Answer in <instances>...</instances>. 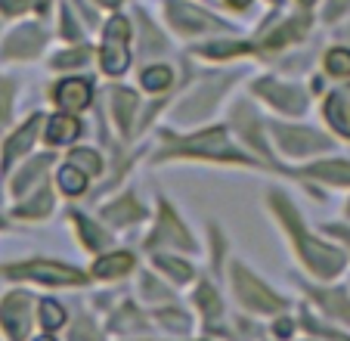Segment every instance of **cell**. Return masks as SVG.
<instances>
[{
	"label": "cell",
	"instance_id": "obj_1",
	"mask_svg": "<svg viewBox=\"0 0 350 341\" xmlns=\"http://www.w3.org/2000/svg\"><path fill=\"white\" fill-rule=\"evenodd\" d=\"M276 205H279V214H282V220L288 223V230H291V236H295V242H301V257L307 261V267L313 270L317 276H323V279H329V276H335L338 270L344 267V257H341V251L338 249H325L323 242H317V239H310L301 227V217L295 214V208H291L288 202H285L282 196H276Z\"/></svg>",
	"mask_w": 350,
	"mask_h": 341
},
{
	"label": "cell",
	"instance_id": "obj_2",
	"mask_svg": "<svg viewBox=\"0 0 350 341\" xmlns=\"http://www.w3.org/2000/svg\"><path fill=\"white\" fill-rule=\"evenodd\" d=\"M127 38H131V25L127 19H112L106 28V38H103V68L109 75H121L131 66V56H127Z\"/></svg>",
	"mask_w": 350,
	"mask_h": 341
},
{
	"label": "cell",
	"instance_id": "obj_3",
	"mask_svg": "<svg viewBox=\"0 0 350 341\" xmlns=\"http://www.w3.org/2000/svg\"><path fill=\"white\" fill-rule=\"evenodd\" d=\"M13 279H38L46 286H78L84 282V276L72 267H62V264H50V261H31V264H19V267H10Z\"/></svg>",
	"mask_w": 350,
	"mask_h": 341
},
{
	"label": "cell",
	"instance_id": "obj_4",
	"mask_svg": "<svg viewBox=\"0 0 350 341\" xmlns=\"http://www.w3.org/2000/svg\"><path fill=\"white\" fill-rule=\"evenodd\" d=\"M236 292H239V298H242L248 307L260 310V314H273V310L282 307V301H279L267 286H260L252 273H245L242 267H236Z\"/></svg>",
	"mask_w": 350,
	"mask_h": 341
},
{
	"label": "cell",
	"instance_id": "obj_5",
	"mask_svg": "<svg viewBox=\"0 0 350 341\" xmlns=\"http://www.w3.org/2000/svg\"><path fill=\"white\" fill-rule=\"evenodd\" d=\"M273 131H276L279 143H282L285 152H291V155H310L313 149H325L329 146V140L319 137V134L307 131V127H285V125H273Z\"/></svg>",
	"mask_w": 350,
	"mask_h": 341
},
{
	"label": "cell",
	"instance_id": "obj_6",
	"mask_svg": "<svg viewBox=\"0 0 350 341\" xmlns=\"http://www.w3.org/2000/svg\"><path fill=\"white\" fill-rule=\"evenodd\" d=\"M28 301H31L28 295L16 292V295H10L0 304V323H3V329H7V335L13 341H22L28 332Z\"/></svg>",
	"mask_w": 350,
	"mask_h": 341
},
{
	"label": "cell",
	"instance_id": "obj_7",
	"mask_svg": "<svg viewBox=\"0 0 350 341\" xmlns=\"http://www.w3.org/2000/svg\"><path fill=\"white\" fill-rule=\"evenodd\" d=\"M167 16H171L174 28H180V31H211V28H220L217 19H211L208 13L189 7V3H177V0L167 7Z\"/></svg>",
	"mask_w": 350,
	"mask_h": 341
},
{
	"label": "cell",
	"instance_id": "obj_8",
	"mask_svg": "<svg viewBox=\"0 0 350 341\" xmlns=\"http://www.w3.org/2000/svg\"><path fill=\"white\" fill-rule=\"evenodd\" d=\"M325 121H329L338 134L350 137V87H338V90L325 99Z\"/></svg>",
	"mask_w": 350,
	"mask_h": 341
},
{
	"label": "cell",
	"instance_id": "obj_9",
	"mask_svg": "<svg viewBox=\"0 0 350 341\" xmlns=\"http://www.w3.org/2000/svg\"><path fill=\"white\" fill-rule=\"evenodd\" d=\"M56 103L62 109H84L90 103V84L84 78H68L56 87Z\"/></svg>",
	"mask_w": 350,
	"mask_h": 341
},
{
	"label": "cell",
	"instance_id": "obj_10",
	"mask_svg": "<svg viewBox=\"0 0 350 341\" xmlns=\"http://www.w3.org/2000/svg\"><path fill=\"white\" fill-rule=\"evenodd\" d=\"M131 267H133V257L127 255V251H115V255L99 257V261L93 264V276H99V279H115V276H124Z\"/></svg>",
	"mask_w": 350,
	"mask_h": 341
},
{
	"label": "cell",
	"instance_id": "obj_11",
	"mask_svg": "<svg viewBox=\"0 0 350 341\" xmlns=\"http://www.w3.org/2000/svg\"><path fill=\"white\" fill-rule=\"evenodd\" d=\"M40 40H44V38H40L38 28L25 25V28H19V31L7 40V53H10V56H31V53H38Z\"/></svg>",
	"mask_w": 350,
	"mask_h": 341
},
{
	"label": "cell",
	"instance_id": "obj_12",
	"mask_svg": "<svg viewBox=\"0 0 350 341\" xmlns=\"http://www.w3.org/2000/svg\"><path fill=\"white\" fill-rule=\"evenodd\" d=\"M258 90L264 93V97H270L273 103H276L279 109H285V112H301V109H304L301 93L288 90V87H282V84H270V81H264V84H258Z\"/></svg>",
	"mask_w": 350,
	"mask_h": 341
},
{
	"label": "cell",
	"instance_id": "obj_13",
	"mask_svg": "<svg viewBox=\"0 0 350 341\" xmlns=\"http://www.w3.org/2000/svg\"><path fill=\"white\" fill-rule=\"evenodd\" d=\"M81 134V125L72 118V115H53L50 125H46V140L50 143H68Z\"/></svg>",
	"mask_w": 350,
	"mask_h": 341
},
{
	"label": "cell",
	"instance_id": "obj_14",
	"mask_svg": "<svg viewBox=\"0 0 350 341\" xmlns=\"http://www.w3.org/2000/svg\"><path fill=\"white\" fill-rule=\"evenodd\" d=\"M38 125H40V118L34 115L31 121H28L25 127H19V131L10 137V143H7V162H13L16 155H22V152H28L31 149V143H34V134H38Z\"/></svg>",
	"mask_w": 350,
	"mask_h": 341
},
{
	"label": "cell",
	"instance_id": "obj_15",
	"mask_svg": "<svg viewBox=\"0 0 350 341\" xmlns=\"http://www.w3.org/2000/svg\"><path fill=\"white\" fill-rule=\"evenodd\" d=\"M161 236H167L171 239V242H177V245H183V249H192V239H189V233L183 230V227H180V220L177 217L171 214V208H161V230H159V236L155 239H161ZM152 239V242H155Z\"/></svg>",
	"mask_w": 350,
	"mask_h": 341
},
{
	"label": "cell",
	"instance_id": "obj_16",
	"mask_svg": "<svg viewBox=\"0 0 350 341\" xmlns=\"http://www.w3.org/2000/svg\"><path fill=\"white\" fill-rule=\"evenodd\" d=\"M313 177L319 180H329V184H350V164L347 162H325L310 168Z\"/></svg>",
	"mask_w": 350,
	"mask_h": 341
},
{
	"label": "cell",
	"instance_id": "obj_17",
	"mask_svg": "<svg viewBox=\"0 0 350 341\" xmlns=\"http://www.w3.org/2000/svg\"><path fill=\"white\" fill-rule=\"evenodd\" d=\"M112 99H115V118H118L121 127H127L133 109H137V97L131 90H112Z\"/></svg>",
	"mask_w": 350,
	"mask_h": 341
},
{
	"label": "cell",
	"instance_id": "obj_18",
	"mask_svg": "<svg viewBox=\"0 0 350 341\" xmlns=\"http://www.w3.org/2000/svg\"><path fill=\"white\" fill-rule=\"evenodd\" d=\"M75 223H78V233L84 236V242H87V249H103V245L109 242V236L103 230H99L96 223H90L87 217H75Z\"/></svg>",
	"mask_w": 350,
	"mask_h": 341
},
{
	"label": "cell",
	"instance_id": "obj_19",
	"mask_svg": "<svg viewBox=\"0 0 350 341\" xmlns=\"http://www.w3.org/2000/svg\"><path fill=\"white\" fill-rule=\"evenodd\" d=\"M59 186L68 192V196H78V192H84V186H87V177L81 174L75 164H68V168H62L59 170Z\"/></svg>",
	"mask_w": 350,
	"mask_h": 341
},
{
	"label": "cell",
	"instance_id": "obj_20",
	"mask_svg": "<svg viewBox=\"0 0 350 341\" xmlns=\"http://www.w3.org/2000/svg\"><path fill=\"white\" fill-rule=\"evenodd\" d=\"M171 78H174L171 68L152 66V68H146V72H143V87H146V90H165V87L171 84Z\"/></svg>",
	"mask_w": 350,
	"mask_h": 341
},
{
	"label": "cell",
	"instance_id": "obj_21",
	"mask_svg": "<svg viewBox=\"0 0 350 341\" xmlns=\"http://www.w3.org/2000/svg\"><path fill=\"white\" fill-rule=\"evenodd\" d=\"M325 68H329V75L347 78L350 75V53L347 50H329V56H325Z\"/></svg>",
	"mask_w": 350,
	"mask_h": 341
},
{
	"label": "cell",
	"instance_id": "obj_22",
	"mask_svg": "<svg viewBox=\"0 0 350 341\" xmlns=\"http://www.w3.org/2000/svg\"><path fill=\"white\" fill-rule=\"evenodd\" d=\"M50 208H53V192H50V190H40L38 199H34V205H22L19 214L22 217H40V214H46Z\"/></svg>",
	"mask_w": 350,
	"mask_h": 341
},
{
	"label": "cell",
	"instance_id": "obj_23",
	"mask_svg": "<svg viewBox=\"0 0 350 341\" xmlns=\"http://www.w3.org/2000/svg\"><path fill=\"white\" fill-rule=\"evenodd\" d=\"M40 320H44L46 329H59L62 323H66V310H62L56 301H44L40 304Z\"/></svg>",
	"mask_w": 350,
	"mask_h": 341
},
{
	"label": "cell",
	"instance_id": "obj_24",
	"mask_svg": "<svg viewBox=\"0 0 350 341\" xmlns=\"http://www.w3.org/2000/svg\"><path fill=\"white\" fill-rule=\"evenodd\" d=\"M46 164H50V158L44 155V158H38V162H31L28 168H22V174H19V180L13 184V190H16V192H22L28 184H34V177H38V174L46 168Z\"/></svg>",
	"mask_w": 350,
	"mask_h": 341
},
{
	"label": "cell",
	"instance_id": "obj_25",
	"mask_svg": "<svg viewBox=\"0 0 350 341\" xmlns=\"http://www.w3.org/2000/svg\"><path fill=\"white\" fill-rule=\"evenodd\" d=\"M139 214H143V211H139L137 205L131 202V199H127L124 205H115V208H109V211H106L109 220H121V217H124V223H127V220H137Z\"/></svg>",
	"mask_w": 350,
	"mask_h": 341
},
{
	"label": "cell",
	"instance_id": "obj_26",
	"mask_svg": "<svg viewBox=\"0 0 350 341\" xmlns=\"http://www.w3.org/2000/svg\"><path fill=\"white\" fill-rule=\"evenodd\" d=\"M159 267L165 270V273H171V276H177L180 282H186L192 276V270L186 267L183 261H174V257H159Z\"/></svg>",
	"mask_w": 350,
	"mask_h": 341
},
{
	"label": "cell",
	"instance_id": "obj_27",
	"mask_svg": "<svg viewBox=\"0 0 350 341\" xmlns=\"http://www.w3.org/2000/svg\"><path fill=\"white\" fill-rule=\"evenodd\" d=\"M198 304H202V310H205L208 316H214L220 310V304H217V295H214V289L211 286H202V289H198Z\"/></svg>",
	"mask_w": 350,
	"mask_h": 341
},
{
	"label": "cell",
	"instance_id": "obj_28",
	"mask_svg": "<svg viewBox=\"0 0 350 341\" xmlns=\"http://www.w3.org/2000/svg\"><path fill=\"white\" fill-rule=\"evenodd\" d=\"M72 164H81V168H87L90 170V174H99V158L93 155L90 149H78L72 155Z\"/></svg>",
	"mask_w": 350,
	"mask_h": 341
},
{
	"label": "cell",
	"instance_id": "obj_29",
	"mask_svg": "<svg viewBox=\"0 0 350 341\" xmlns=\"http://www.w3.org/2000/svg\"><path fill=\"white\" fill-rule=\"evenodd\" d=\"M10 99H13V87L7 81H0V121H7L10 115Z\"/></svg>",
	"mask_w": 350,
	"mask_h": 341
},
{
	"label": "cell",
	"instance_id": "obj_30",
	"mask_svg": "<svg viewBox=\"0 0 350 341\" xmlns=\"http://www.w3.org/2000/svg\"><path fill=\"white\" fill-rule=\"evenodd\" d=\"M28 7V0H0V10H3V13H22V10Z\"/></svg>",
	"mask_w": 350,
	"mask_h": 341
},
{
	"label": "cell",
	"instance_id": "obj_31",
	"mask_svg": "<svg viewBox=\"0 0 350 341\" xmlns=\"http://www.w3.org/2000/svg\"><path fill=\"white\" fill-rule=\"evenodd\" d=\"M84 60H87V50H78V53H72V56H59L56 66H81Z\"/></svg>",
	"mask_w": 350,
	"mask_h": 341
},
{
	"label": "cell",
	"instance_id": "obj_32",
	"mask_svg": "<svg viewBox=\"0 0 350 341\" xmlns=\"http://www.w3.org/2000/svg\"><path fill=\"white\" fill-rule=\"evenodd\" d=\"M72 341H96V338H93V332H90V329H87V326H81L78 332L72 335Z\"/></svg>",
	"mask_w": 350,
	"mask_h": 341
},
{
	"label": "cell",
	"instance_id": "obj_33",
	"mask_svg": "<svg viewBox=\"0 0 350 341\" xmlns=\"http://www.w3.org/2000/svg\"><path fill=\"white\" fill-rule=\"evenodd\" d=\"M276 332H279V335H282V338H285V335L291 332V323H288V320H282V323H279V326H276Z\"/></svg>",
	"mask_w": 350,
	"mask_h": 341
},
{
	"label": "cell",
	"instance_id": "obj_34",
	"mask_svg": "<svg viewBox=\"0 0 350 341\" xmlns=\"http://www.w3.org/2000/svg\"><path fill=\"white\" fill-rule=\"evenodd\" d=\"M99 3H103V7H118L121 0H99Z\"/></svg>",
	"mask_w": 350,
	"mask_h": 341
},
{
	"label": "cell",
	"instance_id": "obj_35",
	"mask_svg": "<svg viewBox=\"0 0 350 341\" xmlns=\"http://www.w3.org/2000/svg\"><path fill=\"white\" fill-rule=\"evenodd\" d=\"M301 3H304V7H310V3H317V0H301Z\"/></svg>",
	"mask_w": 350,
	"mask_h": 341
},
{
	"label": "cell",
	"instance_id": "obj_36",
	"mask_svg": "<svg viewBox=\"0 0 350 341\" xmlns=\"http://www.w3.org/2000/svg\"><path fill=\"white\" fill-rule=\"evenodd\" d=\"M232 3H236V7H245V0H232Z\"/></svg>",
	"mask_w": 350,
	"mask_h": 341
},
{
	"label": "cell",
	"instance_id": "obj_37",
	"mask_svg": "<svg viewBox=\"0 0 350 341\" xmlns=\"http://www.w3.org/2000/svg\"><path fill=\"white\" fill-rule=\"evenodd\" d=\"M38 341H53V338H38Z\"/></svg>",
	"mask_w": 350,
	"mask_h": 341
}]
</instances>
